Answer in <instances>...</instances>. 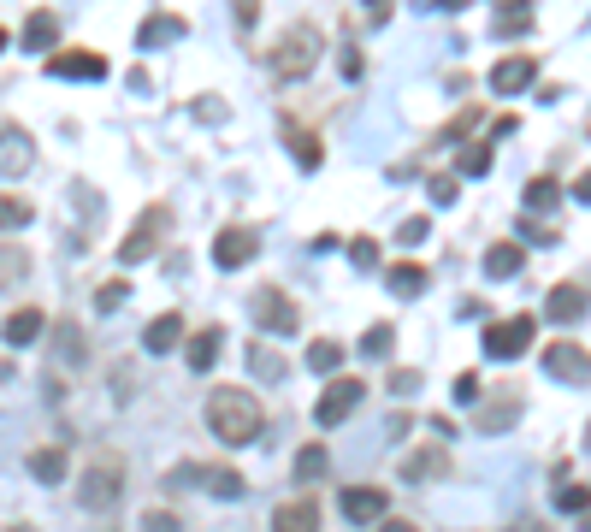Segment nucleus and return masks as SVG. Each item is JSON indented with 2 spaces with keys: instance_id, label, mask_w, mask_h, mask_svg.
<instances>
[{
  "instance_id": "nucleus-1",
  "label": "nucleus",
  "mask_w": 591,
  "mask_h": 532,
  "mask_svg": "<svg viewBox=\"0 0 591 532\" xmlns=\"http://www.w3.org/2000/svg\"><path fill=\"white\" fill-rule=\"evenodd\" d=\"M207 426H213V438L219 444H255L266 426L261 402L249 397V391H237V385H219L213 397H207Z\"/></svg>"
},
{
  "instance_id": "nucleus-2",
  "label": "nucleus",
  "mask_w": 591,
  "mask_h": 532,
  "mask_svg": "<svg viewBox=\"0 0 591 532\" xmlns=\"http://www.w3.org/2000/svg\"><path fill=\"white\" fill-rule=\"evenodd\" d=\"M320 48H326V42H320V30H314V24H290V30H284V42H278L266 60H272L278 77H290V83H296V77H308V71H314Z\"/></svg>"
},
{
  "instance_id": "nucleus-3",
  "label": "nucleus",
  "mask_w": 591,
  "mask_h": 532,
  "mask_svg": "<svg viewBox=\"0 0 591 532\" xmlns=\"http://www.w3.org/2000/svg\"><path fill=\"white\" fill-rule=\"evenodd\" d=\"M166 225H172V213L166 207H148L142 219H136V231L119 243V266H136V261H148L160 243H166Z\"/></svg>"
},
{
  "instance_id": "nucleus-4",
  "label": "nucleus",
  "mask_w": 591,
  "mask_h": 532,
  "mask_svg": "<svg viewBox=\"0 0 591 532\" xmlns=\"http://www.w3.org/2000/svg\"><path fill=\"white\" fill-rule=\"evenodd\" d=\"M532 332H538L532 314H515V320H503V326H485V355H491V361H515V355L532 349Z\"/></svg>"
},
{
  "instance_id": "nucleus-5",
  "label": "nucleus",
  "mask_w": 591,
  "mask_h": 532,
  "mask_svg": "<svg viewBox=\"0 0 591 532\" xmlns=\"http://www.w3.org/2000/svg\"><path fill=\"white\" fill-rule=\"evenodd\" d=\"M361 402H367V385H361V379H331L326 397L314 402V420H320V426H343Z\"/></svg>"
},
{
  "instance_id": "nucleus-6",
  "label": "nucleus",
  "mask_w": 591,
  "mask_h": 532,
  "mask_svg": "<svg viewBox=\"0 0 591 532\" xmlns=\"http://www.w3.org/2000/svg\"><path fill=\"white\" fill-rule=\"evenodd\" d=\"M255 255H261V231H255V225H225V231L213 237V266H225V272H231V266H249Z\"/></svg>"
},
{
  "instance_id": "nucleus-7",
  "label": "nucleus",
  "mask_w": 591,
  "mask_h": 532,
  "mask_svg": "<svg viewBox=\"0 0 591 532\" xmlns=\"http://www.w3.org/2000/svg\"><path fill=\"white\" fill-rule=\"evenodd\" d=\"M119 491H125V473H119V467H95V473H83L77 503H83L89 515H101V509H113V503H119Z\"/></svg>"
},
{
  "instance_id": "nucleus-8",
  "label": "nucleus",
  "mask_w": 591,
  "mask_h": 532,
  "mask_svg": "<svg viewBox=\"0 0 591 532\" xmlns=\"http://www.w3.org/2000/svg\"><path fill=\"white\" fill-rule=\"evenodd\" d=\"M172 485H201V491H213V497H243L249 485H243V473H231V467H178L172 473Z\"/></svg>"
},
{
  "instance_id": "nucleus-9",
  "label": "nucleus",
  "mask_w": 591,
  "mask_h": 532,
  "mask_svg": "<svg viewBox=\"0 0 591 532\" xmlns=\"http://www.w3.org/2000/svg\"><path fill=\"white\" fill-rule=\"evenodd\" d=\"M337 503H343V521H349V527H373V521H385V503H391V497H385L379 485H349Z\"/></svg>"
},
{
  "instance_id": "nucleus-10",
  "label": "nucleus",
  "mask_w": 591,
  "mask_h": 532,
  "mask_svg": "<svg viewBox=\"0 0 591 532\" xmlns=\"http://www.w3.org/2000/svg\"><path fill=\"white\" fill-rule=\"evenodd\" d=\"M586 314H591L586 284H556V290L544 296V320H556V326H574V320H586Z\"/></svg>"
},
{
  "instance_id": "nucleus-11",
  "label": "nucleus",
  "mask_w": 591,
  "mask_h": 532,
  "mask_svg": "<svg viewBox=\"0 0 591 532\" xmlns=\"http://www.w3.org/2000/svg\"><path fill=\"white\" fill-rule=\"evenodd\" d=\"M255 320H261L266 332H278V337H290L296 326H302V320H296V302H290L284 290H272V284L255 296Z\"/></svg>"
},
{
  "instance_id": "nucleus-12",
  "label": "nucleus",
  "mask_w": 591,
  "mask_h": 532,
  "mask_svg": "<svg viewBox=\"0 0 591 532\" xmlns=\"http://www.w3.org/2000/svg\"><path fill=\"white\" fill-rule=\"evenodd\" d=\"M48 77H60V83H95V77H107V60L89 54V48H71V54L48 60Z\"/></svg>"
},
{
  "instance_id": "nucleus-13",
  "label": "nucleus",
  "mask_w": 591,
  "mask_h": 532,
  "mask_svg": "<svg viewBox=\"0 0 591 532\" xmlns=\"http://www.w3.org/2000/svg\"><path fill=\"white\" fill-rule=\"evenodd\" d=\"M544 373L562 379V385H586L591 379V355L586 349H574V343H556V349H544Z\"/></svg>"
},
{
  "instance_id": "nucleus-14",
  "label": "nucleus",
  "mask_w": 591,
  "mask_h": 532,
  "mask_svg": "<svg viewBox=\"0 0 591 532\" xmlns=\"http://www.w3.org/2000/svg\"><path fill=\"white\" fill-rule=\"evenodd\" d=\"M30 160H36V142L18 131V125H0V178H18Z\"/></svg>"
},
{
  "instance_id": "nucleus-15",
  "label": "nucleus",
  "mask_w": 591,
  "mask_h": 532,
  "mask_svg": "<svg viewBox=\"0 0 591 532\" xmlns=\"http://www.w3.org/2000/svg\"><path fill=\"white\" fill-rule=\"evenodd\" d=\"M278 131H284V142H290V154H296V166H302V172H314V166L326 160L320 136H314V131H302L296 119H278Z\"/></svg>"
},
{
  "instance_id": "nucleus-16",
  "label": "nucleus",
  "mask_w": 591,
  "mask_h": 532,
  "mask_svg": "<svg viewBox=\"0 0 591 532\" xmlns=\"http://www.w3.org/2000/svg\"><path fill=\"white\" fill-rule=\"evenodd\" d=\"M219 349H225V332H219V326H207V332L184 337V361H190V373H207V367L219 361Z\"/></svg>"
},
{
  "instance_id": "nucleus-17",
  "label": "nucleus",
  "mask_w": 591,
  "mask_h": 532,
  "mask_svg": "<svg viewBox=\"0 0 591 532\" xmlns=\"http://www.w3.org/2000/svg\"><path fill=\"white\" fill-rule=\"evenodd\" d=\"M178 343H184V320H178V314L148 320V332H142V349H148V355H166V349H178Z\"/></svg>"
},
{
  "instance_id": "nucleus-18",
  "label": "nucleus",
  "mask_w": 591,
  "mask_h": 532,
  "mask_svg": "<svg viewBox=\"0 0 591 532\" xmlns=\"http://www.w3.org/2000/svg\"><path fill=\"white\" fill-rule=\"evenodd\" d=\"M532 60H526V54H515V60H503V66H491V89H497V95H521L526 83H532Z\"/></svg>"
},
{
  "instance_id": "nucleus-19",
  "label": "nucleus",
  "mask_w": 591,
  "mask_h": 532,
  "mask_svg": "<svg viewBox=\"0 0 591 532\" xmlns=\"http://www.w3.org/2000/svg\"><path fill=\"white\" fill-rule=\"evenodd\" d=\"M438 473H450V456H444L438 444H426V450H414V456L402 462V479H414V485H426V479H438Z\"/></svg>"
},
{
  "instance_id": "nucleus-20",
  "label": "nucleus",
  "mask_w": 591,
  "mask_h": 532,
  "mask_svg": "<svg viewBox=\"0 0 591 532\" xmlns=\"http://www.w3.org/2000/svg\"><path fill=\"white\" fill-rule=\"evenodd\" d=\"M42 332H48V320H42V308H18V314L6 320V343H12V349H30V343H36Z\"/></svg>"
},
{
  "instance_id": "nucleus-21",
  "label": "nucleus",
  "mask_w": 591,
  "mask_h": 532,
  "mask_svg": "<svg viewBox=\"0 0 591 532\" xmlns=\"http://www.w3.org/2000/svg\"><path fill=\"white\" fill-rule=\"evenodd\" d=\"M272 532H320V509L314 503H284L272 515Z\"/></svg>"
},
{
  "instance_id": "nucleus-22",
  "label": "nucleus",
  "mask_w": 591,
  "mask_h": 532,
  "mask_svg": "<svg viewBox=\"0 0 591 532\" xmlns=\"http://www.w3.org/2000/svg\"><path fill=\"white\" fill-rule=\"evenodd\" d=\"M54 42H60V18L54 12H30L24 18V48L36 54V48H54Z\"/></svg>"
},
{
  "instance_id": "nucleus-23",
  "label": "nucleus",
  "mask_w": 591,
  "mask_h": 532,
  "mask_svg": "<svg viewBox=\"0 0 591 532\" xmlns=\"http://www.w3.org/2000/svg\"><path fill=\"white\" fill-rule=\"evenodd\" d=\"M521 243H491V249H485V278H515V272H521Z\"/></svg>"
},
{
  "instance_id": "nucleus-24",
  "label": "nucleus",
  "mask_w": 591,
  "mask_h": 532,
  "mask_svg": "<svg viewBox=\"0 0 591 532\" xmlns=\"http://www.w3.org/2000/svg\"><path fill=\"white\" fill-rule=\"evenodd\" d=\"M184 30V18H172V12H154L142 30H136V48H160V42H172Z\"/></svg>"
},
{
  "instance_id": "nucleus-25",
  "label": "nucleus",
  "mask_w": 591,
  "mask_h": 532,
  "mask_svg": "<svg viewBox=\"0 0 591 532\" xmlns=\"http://www.w3.org/2000/svg\"><path fill=\"white\" fill-rule=\"evenodd\" d=\"M385 284H391L396 302H414V296L426 290V272H420L414 261H402V266H391V278H385Z\"/></svg>"
},
{
  "instance_id": "nucleus-26",
  "label": "nucleus",
  "mask_w": 591,
  "mask_h": 532,
  "mask_svg": "<svg viewBox=\"0 0 591 532\" xmlns=\"http://www.w3.org/2000/svg\"><path fill=\"white\" fill-rule=\"evenodd\" d=\"M30 473H36L42 485H60V479H66V473H71L66 450H36V456H30Z\"/></svg>"
},
{
  "instance_id": "nucleus-27",
  "label": "nucleus",
  "mask_w": 591,
  "mask_h": 532,
  "mask_svg": "<svg viewBox=\"0 0 591 532\" xmlns=\"http://www.w3.org/2000/svg\"><path fill=\"white\" fill-rule=\"evenodd\" d=\"M326 467H331L326 444H308V450H296V479H302V485H314V479H326Z\"/></svg>"
},
{
  "instance_id": "nucleus-28",
  "label": "nucleus",
  "mask_w": 591,
  "mask_h": 532,
  "mask_svg": "<svg viewBox=\"0 0 591 532\" xmlns=\"http://www.w3.org/2000/svg\"><path fill=\"white\" fill-rule=\"evenodd\" d=\"M532 30V6H509V12H497V24H491V36H503V42H515Z\"/></svg>"
},
{
  "instance_id": "nucleus-29",
  "label": "nucleus",
  "mask_w": 591,
  "mask_h": 532,
  "mask_svg": "<svg viewBox=\"0 0 591 532\" xmlns=\"http://www.w3.org/2000/svg\"><path fill=\"white\" fill-rule=\"evenodd\" d=\"M249 367L261 373L266 385H278V379H284V355H272V349H261V343H249Z\"/></svg>"
},
{
  "instance_id": "nucleus-30",
  "label": "nucleus",
  "mask_w": 591,
  "mask_h": 532,
  "mask_svg": "<svg viewBox=\"0 0 591 532\" xmlns=\"http://www.w3.org/2000/svg\"><path fill=\"white\" fill-rule=\"evenodd\" d=\"M556 201H562V184H556V178H532V184H526V207H544V213H550Z\"/></svg>"
},
{
  "instance_id": "nucleus-31",
  "label": "nucleus",
  "mask_w": 591,
  "mask_h": 532,
  "mask_svg": "<svg viewBox=\"0 0 591 532\" xmlns=\"http://www.w3.org/2000/svg\"><path fill=\"white\" fill-rule=\"evenodd\" d=\"M337 361H343V349H337L331 337H320V343H308V367H314V373H337Z\"/></svg>"
},
{
  "instance_id": "nucleus-32",
  "label": "nucleus",
  "mask_w": 591,
  "mask_h": 532,
  "mask_svg": "<svg viewBox=\"0 0 591 532\" xmlns=\"http://www.w3.org/2000/svg\"><path fill=\"white\" fill-rule=\"evenodd\" d=\"M509 426H515V397L503 402V408H497V402H491V408H485V414H479V432H509Z\"/></svg>"
},
{
  "instance_id": "nucleus-33",
  "label": "nucleus",
  "mask_w": 591,
  "mask_h": 532,
  "mask_svg": "<svg viewBox=\"0 0 591 532\" xmlns=\"http://www.w3.org/2000/svg\"><path fill=\"white\" fill-rule=\"evenodd\" d=\"M18 225H30V201L0 196V231H18Z\"/></svg>"
},
{
  "instance_id": "nucleus-34",
  "label": "nucleus",
  "mask_w": 591,
  "mask_h": 532,
  "mask_svg": "<svg viewBox=\"0 0 591 532\" xmlns=\"http://www.w3.org/2000/svg\"><path fill=\"white\" fill-rule=\"evenodd\" d=\"M391 343H396L391 326H373V332L361 337V355H367V361H379V355H391Z\"/></svg>"
},
{
  "instance_id": "nucleus-35",
  "label": "nucleus",
  "mask_w": 591,
  "mask_h": 532,
  "mask_svg": "<svg viewBox=\"0 0 591 532\" xmlns=\"http://www.w3.org/2000/svg\"><path fill=\"white\" fill-rule=\"evenodd\" d=\"M556 509H562V515H586V509H591V491H586V485H562Z\"/></svg>"
},
{
  "instance_id": "nucleus-36",
  "label": "nucleus",
  "mask_w": 591,
  "mask_h": 532,
  "mask_svg": "<svg viewBox=\"0 0 591 532\" xmlns=\"http://www.w3.org/2000/svg\"><path fill=\"white\" fill-rule=\"evenodd\" d=\"M349 261H355V272H373V266H379V243H373V237H355V243H349Z\"/></svg>"
},
{
  "instance_id": "nucleus-37",
  "label": "nucleus",
  "mask_w": 591,
  "mask_h": 532,
  "mask_svg": "<svg viewBox=\"0 0 591 532\" xmlns=\"http://www.w3.org/2000/svg\"><path fill=\"white\" fill-rule=\"evenodd\" d=\"M485 166H491V142H473V148H461V172H467V178H479Z\"/></svg>"
},
{
  "instance_id": "nucleus-38",
  "label": "nucleus",
  "mask_w": 591,
  "mask_h": 532,
  "mask_svg": "<svg viewBox=\"0 0 591 532\" xmlns=\"http://www.w3.org/2000/svg\"><path fill=\"white\" fill-rule=\"evenodd\" d=\"M125 296H131V284H125V278H119V284H101V290H95V308H101V314H113Z\"/></svg>"
},
{
  "instance_id": "nucleus-39",
  "label": "nucleus",
  "mask_w": 591,
  "mask_h": 532,
  "mask_svg": "<svg viewBox=\"0 0 591 532\" xmlns=\"http://www.w3.org/2000/svg\"><path fill=\"white\" fill-rule=\"evenodd\" d=\"M426 196L438 201V207H456L461 190H456V178H426Z\"/></svg>"
},
{
  "instance_id": "nucleus-40",
  "label": "nucleus",
  "mask_w": 591,
  "mask_h": 532,
  "mask_svg": "<svg viewBox=\"0 0 591 532\" xmlns=\"http://www.w3.org/2000/svg\"><path fill=\"white\" fill-rule=\"evenodd\" d=\"M24 255H18V249H0V290H6V284H12V278H24Z\"/></svg>"
},
{
  "instance_id": "nucleus-41",
  "label": "nucleus",
  "mask_w": 591,
  "mask_h": 532,
  "mask_svg": "<svg viewBox=\"0 0 591 532\" xmlns=\"http://www.w3.org/2000/svg\"><path fill=\"white\" fill-rule=\"evenodd\" d=\"M142 532H184V527H178V515H166V509H148V515H142Z\"/></svg>"
},
{
  "instance_id": "nucleus-42",
  "label": "nucleus",
  "mask_w": 591,
  "mask_h": 532,
  "mask_svg": "<svg viewBox=\"0 0 591 532\" xmlns=\"http://www.w3.org/2000/svg\"><path fill=\"white\" fill-rule=\"evenodd\" d=\"M60 361H66V367L83 361V337H77V332H60Z\"/></svg>"
},
{
  "instance_id": "nucleus-43",
  "label": "nucleus",
  "mask_w": 591,
  "mask_h": 532,
  "mask_svg": "<svg viewBox=\"0 0 591 532\" xmlns=\"http://www.w3.org/2000/svg\"><path fill=\"white\" fill-rule=\"evenodd\" d=\"M426 231H432V225H426V219H402V231H396V237H402V243H408V249H414V243H426Z\"/></svg>"
},
{
  "instance_id": "nucleus-44",
  "label": "nucleus",
  "mask_w": 591,
  "mask_h": 532,
  "mask_svg": "<svg viewBox=\"0 0 591 532\" xmlns=\"http://www.w3.org/2000/svg\"><path fill=\"white\" fill-rule=\"evenodd\" d=\"M521 237H526V243H556V231H550V225H538V219H521Z\"/></svg>"
},
{
  "instance_id": "nucleus-45",
  "label": "nucleus",
  "mask_w": 591,
  "mask_h": 532,
  "mask_svg": "<svg viewBox=\"0 0 591 532\" xmlns=\"http://www.w3.org/2000/svg\"><path fill=\"white\" fill-rule=\"evenodd\" d=\"M361 71H367V60H361V48H343V77H349V83H355V77H361Z\"/></svg>"
},
{
  "instance_id": "nucleus-46",
  "label": "nucleus",
  "mask_w": 591,
  "mask_h": 532,
  "mask_svg": "<svg viewBox=\"0 0 591 532\" xmlns=\"http://www.w3.org/2000/svg\"><path fill=\"white\" fill-rule=\"evenodd\" d=\"M456 397H461V402L479 397V379H473V373H461V379H456Z\"/></svg>"
},
{
  "instance_id": "nucleus-47",
  "label": "nucleus",
  "mask_w": 591,
  "mask_h": 532,
  "mask_svg": "<svg viewBox=\"0 0 591 532\" xmlns=\"http://www.w3.org/2000/svg\"><path fill=\"white\" fill-rule=\"evenodd\" d=\"M367 18H373V24H385V18H391V0H367Z\"/></svg>"
},
{
  "instance_id": "nucleus-48",
  "label": "nucleus",
  "mask_w": 591,
  "mask_h": 532,
  "mask_svg": "<svg viewBox=\"0 0 591 532\" xmlns=\"http://www.w3.org/2000/svg\"><path fill=\"white\" fill-rule=\"evenodd\" d=\"M574 201H586V207H591V172H580V178H574Z\"/></svg>"
},
{
  "instance_id": "nucleus-49",
  "label": "nucleus",
  "mask_w": 591,
  "mask_h": 532,
  "mask_svg": "<svg viewBox=\"0 0 591 532\" xmlns=\"http://www.w3.org/2000/svg\"><path fill=\"white\" fill-rule=\"evenodd\" d=\"M379 532H420V527H414V521H385Z\"/></svg>"
},
{
  "instance_id": "nucleus-50",
  "label": "nucleus",
  "mask_w": 591,
  "mask_h": 532,
  "mask_svg": "<svg viewBox=\"0 0 591 532\" xmlns=\"http://www.w3.org/2000/svg\"><path fill=\"white\" fill-rule=\"evenodd\" d=\"M237 12H243V24H249V18H255V0H237Z\"/></svg>"
},
{
  "instance_id": "nucleus-51",
  "label": "nucleus",
  "mask_w": 591,
  "mask_h": 532,
  "mask_svg": "<svg viewBox=\"0 0 591 532\" xmlns=\"http://www.w3.org/2000/svg\"><path fill=\"white\" fill-rule=\"evenodd\" d=\"M491 6H497V12H509V6H532V0H491Z\"/></svg>"
},
{
  "instance_id": "nucleus-52",
  "label": "nucleus",
  "mask_w": 591,
  "mask_h": 532,
  "mask_svg": "<svg viewBox=\"0 0 591 532\" xmlns=\"http://www.w3.org/2000/svg\"><path fill=\"white\" fill-rule=\"evenodd\" d=\"M414 6H444V0H414Z\"/></svg>"
},
{
  "instance_id": "nucleus-53",
  "label": "nucleus",
  "mask_w": 591,
  "mask_h": 532,
  "mask_svg": "<svg viewBox=\"0 0 591 532\" xmlns=\"http://www.w3.org/2000/svg\"><path fill=\"white\" fill-rule=\"evenodd\" d=\"M6 42H12V36H6V30H0V54H6Z\"/></svg>"
},
{
  "instance_id": "nucleus-54",
  "label": "nucleus",
  "mask_w": 591,
  "mask_h": 532,
  "mask_svg": "<svg viewBox=\"0 0 591 532\" xmlns=\"http://www.w3.org/2000/svg\"><path fill=\"white\" fill-rule=\"evenodd\" d=\"M515 532H544V527H515Z\"/></svg>"
}]
</instances>
